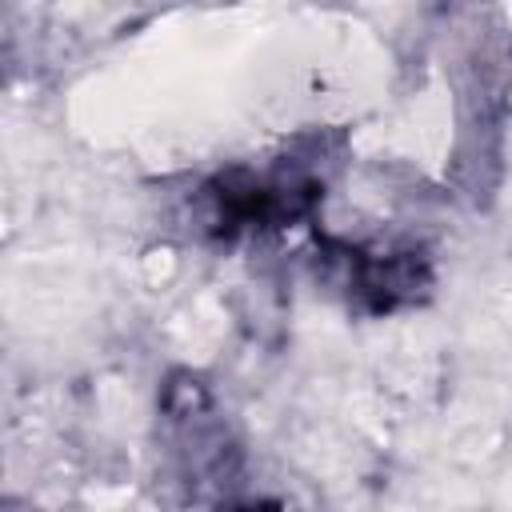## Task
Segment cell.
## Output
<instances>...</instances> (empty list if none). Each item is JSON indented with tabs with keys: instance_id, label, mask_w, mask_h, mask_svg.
I'll use <instances>...</instances> for the list:
<instances>
[{
	"instance_id": "cell-1",
	"label": "cell",
	"mask_w": 512,
	"mask_h": 512,
	"mask_svg": "<svg viewBox=\"0 0 512 512\" xmlns=\"http://www.w3.org/2000/svg\"><path fill=\"white\" fill-rule=\"evenodd\" d=\"M252 512H256V508H252ZM260 512H284V508H260Z\"/></svg>"
}]
</instances>
